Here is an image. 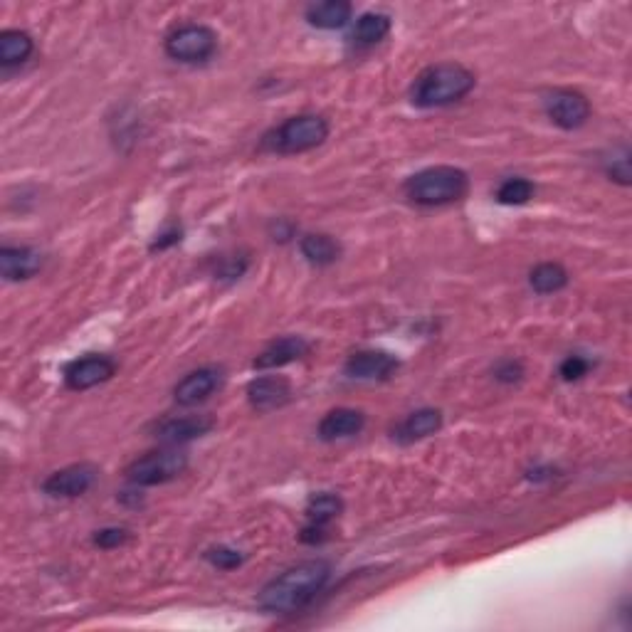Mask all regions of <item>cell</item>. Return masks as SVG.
<instances>
[{"mask_svg": "<svg viewBox=\"0 0 632 632\" xmlns=\"http://www.w3.org/2000/svg\"><path fill=\"white\" fill-rule=\"evenodd\" d=\"M534 196H536V186L524 176L504 178V181L499 183L497 193H494L497 203H502V205H526Z\"/></svg>", "mask_w": 632, "mask_h": 632, "instance_id": "24", "label": "cell"}, {"mask_svg": "<svg viewBox=\"0 0 632 632\" xmlns=\"http://www.w3.org/2000/svg\"><path fill=\"white\" fill-rule=\"evenodd\" d=\"M247 400L260 413H270V410L284 408L292 400V383L284 376H262L250 381L247 386Z\"/></svg>", "mask_w": 632, "mask_h": 632, "instance_id": "12", "label": "cell"}, {"mask_svg": "<svg viewBox=\"0 0 632 632\" xmlns=\"http://www.w3.org/2000/svg\"><path fill=\"white\" fill-rule=\"evenodd\" d=\"M588 371H591V361L583 356H568L566 361L561 363V368H558V373H561L563 381H581L583 376H588Z\"/></svg>", "mask_w": 632, "mask_h": 632, "instance_id": "27", "label": "cell"}, {"mask_svg": "<svg viewBox=\"0 0 632 632\" xmlns=\"http://www.w3.org/2000/svg\"><path fill=\"white\" fill-rule=\"evenodd\" d=\"M299 250L307 257V262H312L316 267H329L341 257V245L326 233L304 235L302 242H299Z\"/></svg>", "mask_w": 632, "mask_h": 632, "instance_id": "21", "label": "cell"}, {"mask_svg": "<svg viewBox=\"0 0 632 632\" xmlns=\"http://www.w3.org/2000/svg\"><path fill=\"white\" fill-rule=\"evenodd\" d=\"M329 578L331 566L321 561V558L297 563V566L282 571L262 588L260 595H257V605L270 615L299 613L324 591Z\"/></svg>", "mask_w": 632, "mask_h": 632, "instance_id": "1", "label": "cell"}, {"mask_svg": "<svg viewBox=\"0 0 632 632\" xmlns=\"http://www.w3.org/2000/svg\"><path fill=\"white\" fill-rule=\"evenodd\" d=\"M45 265V257L35 247H3L0 250V275L5 282H25Z\"/></svg>", "mask_w": 632, "mask_h": 632, "instance_id": "13", "label": "cell"}, {"mask_svg": "<svg viewBox=\"0 0 632 632\" xmlns=\"http://www.w3.org/2000/svg\"><path fill=\"white\" fill-rule=\"evenodd\" d=\"M442 413L437 408H420L415 413L405 415V420H400L398 428L393 430V437L400 445H413V442L425 440V437L440 433L442 428Z\"/></svg>", "mask_w": 632, "mask_h": 632, "instance_id": "16", "label": "cell"}, {"mask_svg": "<svg viewBox=\"0 0 632 632\" xmlns=\"http://www.w3.org/2000/svg\"><path fill=\"white\" fill-rule=\"evenodd\" d=\"M205 561H208L210 566L220 568V571H235V568L242 566L245 556H242L240 551L228 549V546H215V549L205 551Z\"/></svg>", "mask_w": 632, "mask_h": 632, "instance_id": "25", "label": "cell"}, {"mask_svg": "<svg viewBox=\"0 0 632 632\" xmlns=\"http://www.w3.org/2000/svg\"><path fill=\"white\" fill-rule=\"evenodd\" d=\"M388 33H391V18L386 13H363L351 30V42L356 47H373L386 40Z\"/></svg>", "mask_w": 632, "mask_h": 632, "instance_id": "20", "label": "cell"}, {"mask_svg": "<svg viewBox=\"0 0 632 632\" xmlns=\"http://www.w3.org/2000/svg\"><path fill=\"white\" fill-rule=\"evenodd\" d=\"M608 176L610 181H618L620 186H630V154L628 149H623V154L615 156L608 163Z\"/></svg>", "mask_w": 632, "mask_h": 632, "instance_id": "29", "label": "cell"}, {"mask_svg": "<svg viewBox=\"0 0 632 632\" xmlns=\"http://www.w3.org/2000/svg\"><path fill=\"white\" fill-rule=\"evenodd\" d=\"M341 512H344V502H341L339 494H331V492H321L314 494L307 504V524L314 526H324L329 529L336 519H339Z\"/></svg>", "mask_w": 632, "mask_h": 632, "instance_id": "23", "label": "cell"}, {"mask_svg": "<svg viewBox=\"0 0 632 632\" xmlns=\"http://www.w3.org/2000/svg\"><path fill=\"white\" fill-rule=\"evenodd\" d=\"M188 467V455L178 450L176 445H168L163 450H154L149 455L139 457L126 467V479L134 487H158V484L173 482L181 477Z\"/></svg>", "mask_w": 632, "mask_h": 632, "instance_id": "5", "label": "cell"}, {"mask_svg": "<svg viewBox=\"0 0 632 632\" xmlns=\"http://www.w3.org/2000/svg\"><path fill=\"white\" fill-rule=\"evenodd\" d=\"M477 77L460 62H440L415 77L410 102L420 109H440L462 102L472 92Z\"/></svg>", "mask_w": 632, "mask_h": 632, "instance_id": "2", "label": "cell"}, {"mask_svg": "<svg viewBox=\"0 0 632 632\" xmlns=\"http://www.w3.org/2000/svg\"><path fill=\"white\" fill-rule=\"evenodd\" d=\"M292 230H294L292 225L284 223V220H277V230H275V235H279L277 240H282V242L289 240V235H292Z\"/></svg>", "mask_w": 632, "mask_h": 632, "instance_id": "33", "label": "cell"}, {"mask_svg": "<svg viewBox=\"0 0 632 632\" xmlns=\"http://www.w3.org/2000/svg\"><path fill=\"white\" fill-rule=\"evenodd\" d=\"M329 139V121L319 114H297L265 134L262 139V149L272 151V154L294 156L307 154Z\"/></svg>", "mask_w": 632, "mask_h": 632, "instance_id": "4", "label": "cell"}, {"mask_svg": "<svg viewBox=\"0 0 632 632\" xmlns=\"http://www.w3.org/2000/svg\"><path fill=\"white\" fill-rule=\"evenodd\" d=\"M354 15V5L346 0H326V3H314L307 8V23L316 30H339Z\"/></svg>", "mask_w": 632, "mask_h": 632, "instance_id": "18", "label": "cell"}, {"mask_svg": "<svg viewBox=\"0 0 632 632\" xmlns=\"http://www.w3.org/2000/svg\"><path fill=\"white\" fill-rule=\"evenodd\" d=\"M166 55L176 62H186V65H200L208 62L210 57L218 52V33L208 25L200 23H186L168 33Z\"/></svg>", "mask_w": 632, "mask_h": 632, "instance_id": "6", "label": "cell"}, {"mask_svg": "<svg viewBox=\"0 0 632 632\" xmlns=\"http://www.w3.org/2000/svg\"><path fill=\"white\" fill-rule=\"evenodd\" d=\"M129 539H131V534H129V529H124V526H107V529H99L97 534L92 536V544L99 546V549L109 551V549H119V546H124Z\"/></svg>", "mask_w": 632, "mask_h": 632, "instance_id": "26", "label": "cell"}, {"mask_svg": "<svg viewBox=\"0 0 632 632\" xmlns=\"http://www.w3.org/2000/svg\"><path fill=\"white\" fill-rule=\"evenodd\" d=\"M470 191V176L455 166H430L405 181L403 193L420 208H442L462 200Z\"/></svg>", "mask_w": 632, "mask_h": 632, "instance_id": "3", "label": "cell"}, {"mask_svg": "<svg viewBox=\"0 0 632 632\" xmlns=\"http://www.w3.org/2000/svg\"><path fill=\"white\" fill-rule=\"evenodd\" d=\"M117 373V361L104 354H87L67 363L65 368V386L70 391H89L94 386L112 381Z\"/></svg>", "mask_w": 632, "mask_h": 632, "instance_id": "8", "label": "cell"}, {"mask_svg": "<svg viewBox=\"0 0 632 632\" xmlns=\"http://www.w3.org/2000/svg\"><path fill=\"white\" fill-rule=\"evenodd\" d=\"M178 242H181V228H178V225H171V228L163 230L161 235H156V240L151 242V252L168 250V247L178 245Z\"/></svg>", "mask_w": 632, "mask_h": 632, "instance_id": "30", "label": "cell"}, {"mask_svg": "<svg viewBox=\"0 0 632 632\" xmlns=\"http://www.w3.org/2000/svg\"><path fill=\"white\" fill-rule=\"evenodd\" d=\"M309 351H312V346H309V341L302 339V336H282V339L272 341L265 351H260L255 361H252V366H255L257 371H275V368L299 361V358L307 356Z\"/></svg>", "mask_w": 632, "mask_h": 632, "instance_id": "14", "label": "cell"}, {"mask_svg": "<svg viewBox=\"0 0 632 632\" xmlns=\"http://www.w3.org/2000/svg\"><path fill=\"white\" fill-rule=\"evenodd\" d=\"M521 376H524V366L519 361H514V358H504V361H499L494 366V378L499 383H519Z\"/></svg>", "mask_w": 632, "mask_h": 632, "instance_id": "28", "label": "cell"}, {"mask_svg": "<svg viewBox=\"0 0 632 632\" xmlns=\"http://www.w3.org/2000/svg\"><path fill=\"white\" fill-rule=\"evenodd\" d=\"M299 539H302V544L321 546L326 539H329V529H324V526L307 524V526H304V529H302V534H299Z\"/></svg>", "mask_w": 632, "mask_h": 632, "instance_id": "31", "label": "cell"}, {"mask_svg": "<svg viewBox=\"0 0 632 632\" xmlns=\"http://www.w3.org/2000/svg\"><path fill=\"white\" fill-rule=\"evenodd\" d=\"M247 265H250V262H247V257H240V260H235V257H228L223 265V270L215 272V275H218L220 279H237L242 275V272L247 270Z\"/></svg>", "mask_w": 632, "mask_h": 632, "instance_id": "32", "label": "cell"}, {"mask_svg": "<svg viewBox=\"0 0 632 632\" xmlns=\"http://www.w3.org/2000/svg\"><path fill=\"white\" fill-rule=\"evenodd\" d=\"M223 378V368L218 366L196 368V371H191L186 378H181V381L176 383L173 398H176V403L183 405V408H193V405L203 403V400H208L210 395L218 391V388L223 386Z\"/></svg>", "mask_w": 632, "mask_h": 632, "instance_id": "10", "label": "cell"}, {"mask_svg": "<svg viewBox=\"0 0 632 632\" xmlns=\"http://www.w3.org/2000/svg\"><path fill=\"white\" fill-rule=\"evenodd\" d=\"M568 270L558 262H541L529 272V284L536 294H556L566 289Z\"/></svg>", "mask_w": 632, "mask_h": 632, "instance_id": "22", "label": "cell"}, {"mask_svg": "<svg viewBox=\"0 0 632 632\" xmlns=\"http://www.w3.org/2000/svg\"><path fill=\"white\" fill-rule=\"evenodd\" d=\"M97 477V467L89 465V462H79V465L62 467V470L52 472L50 477L42 482V492L57 499H77L94 487Z\"/></svg>", "mask_w": 632, "mask_h": 632, "instance_id": "9", "label": "cell"}, {"mask_svg": "<svg viewBox=\"0 0 632 632\" xmlns=\"http://www.w3.org/2000/svg\"><path fill=\"white\" fill-rule=\"evenodd\" d=\"M213 428L215 420L210 415H183V418L163 420L156 428V437L163 445H183V442L208 435Z\"/></svg>", "mask_w": 632, "mask_h": 632, "instance_id": "15", "label": "cell"}, {"mask_svg": "<svg viewBox=\"0 0 632 632\" xmlns=\"http://www.w3.org/2000/svg\"><path fill=\"white\" fill-rule=\"evenodd\" d=\"M544 112L558 129L576 131L591 119V102L578 89H551L544 94Z\"/></svg>", "mask_w": 632, "mask_h": 632, "instance_id": "7", "label": "cell"}, {"mask_svg": "<svg viewBox=\"0 0 632 632\" xmlns=\"http://www.w3.org/2000/svg\"><path fill=\"white\" fill-rule=\"evenodd\" d=\"M400 368V361L388 351L363 349L349 356L344 371L346 376L358 378V381H386Z\"/></svg>", "mask_w": 632, "mask_h": 632, "instance_id": "11", "label": "cell"}, {"mask_svg": "<svg viewBox=\"0 0 632 632\" xmlns=\"http://www.w3.org/2000/svg\"><path fill=\"white\" fill-rule=\"evenodd\" d=\"M35 52V40L33 35L25 33V30H3L0 33V65L8 70V67H20L33 57Z\"/></svg>", "mask_w": 632, "mask_h": 632, "instance_id": "19", "label": "cell"}, {"mask_svg": "<svg viewBox=\"0 0 632 632\" xmlns=\"http://www.w3.org/2000/svg\"><path fill=\"white\" fill-rule=\"evenodd\" d=\"M366 428V415L356 408H334L321 418L319 423V437L324 442L344 440V437H354Z\"/></svg>", "mask_w": 632, "mask_h": 632, "instance_id": "17", "label": "cell"}]
</instances>
